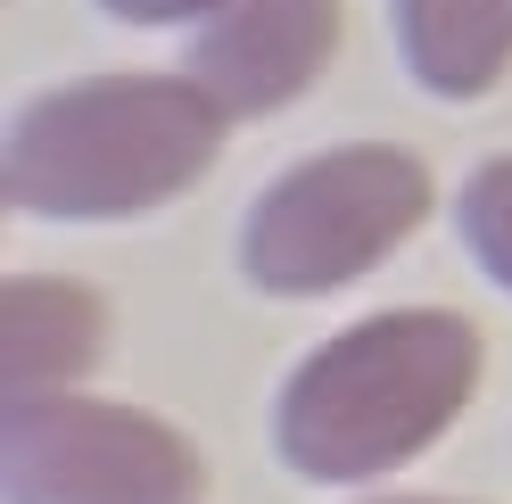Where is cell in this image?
I'll return each mask as SVG.
<instances>
[{
    "label": "cell",
    "mask_w": 512,
    "mask_h": 504,
    "mask_svg": "<svg viewBox=\"0 0 512 504\" xmlns=\"http://www.w3.org/2000/svg\"><path fill=\"white\" fill-rule=\"evenodd\" d=\"M339 50V0H223L199 17L190 83L223 116H265L331 67Z\"/></svg>",
    "instance_id": "obj_5"
},
{
    "label": "cell",
    "mask_w": 512,
    "mask_h": 504,
    "mask_svg": "<svg viewBox=\"0 0 512 504\" xmlns=\"http://www.w3.org/2000/svg\"><path fill=\"white\" fill-rule=\"evenodd\" d=\"M463 240H471V257L512 290V157H488V166L463 182Z\"/></svg>",
    "instance_id": "obj_8"
},
{
    "label": "cell",
    "mask_w": 512,
    "mask_h": 504,
    "mask_svg": "<svg viewBox=\"0 0 512 504\" xmlns=\"http://www.w3.org/2000/svg\"><path fill=\"white\" fill-rule=\"evenodd\" d=\"M372 504H446V496H372Z\"/></svg>",
    "instance_id": "obj_10"
},
{
    "label": "cell",
    "mask_w": 512,
    "mask_h": 504,
    "mask_svg": "<svg viewBox=\"0 0 512 504\" xmlns=\"http://www.w3.org/2000/svg\"><path fill=\"white\" fill-rule=\"evenodd\" d=\"M479 389V331L455 306H397L323 339L281 389L273 438L306 480H372L422 455Z\"/></svg>",
    "instance_id": "obj_2"
},
{
    "label": "cell",
    "mask_w": 512,
    "mask_h": 504,
    "mask_svg": "<svg viewBox=\"0 0 512 504\" xmlns=\"http://www.w3.org/2000/svg\"><path fill=\"white\" fill-rule=\"evenodd\" d=\"M422 215H430V166L422 157H405L389 141L323 149L256 199L248 232H240V265H248L256 290L314 298V290H339L364 265H380Z\"/></svg>",
    "instance_id": "obj_3"
},
{
    "label": "cell",
    "mask_w": 512,
    "mask_h": 504,
    "mask_svg": "<svg viewBox=\"0 0 512 504\" xmlns=\"http://www.w3.org/2000/svg\"><path fill=\"white\" fill-rule=\"evenodd\" d=\"M223 149V108L190 75H91L17 108L0 191L25 215L100 224L190 191Z\"/></svg>",
    "instance_id": "obj_1"
},
{
    "label": "cell",
    "mask_w": 512,
    "mask_h": 504,
    "mask_svg": "<svg viewBox=\"0 0 512 504\" xmlns=\"http://www.w3.org/2000/svg\"><path fill=\"white\" fill-rule=\"evenodd\" d=\"M100 348H108V306L83 281L17 273L0 290V389L9 397H58L100 364Z\"/></svg>",
    "instance_id": "obj_6"
},
{
    "label": "cell",
    "mask_w": 512,
    "mask_h": 504,
    "mask_svg": "<svg viewBox=\"0 0 512 504\" xmlns=\"http://www.w3.org/2000/svg\"><path fill=\"white\" fill-rule=\"evenodd\" d=\"M413 83L438 100H471L512 67V0H397Z\"/></svg>",
    "instance_id": "obj_7"
},
{
    "label": "cell",
    "mask_w": 512,
    "mask_h": 504,
    "mask_svg": "<svg viewBox=\"0 0 512 504\" xmlns=\"http://www.w3.org/2000/svg\"><path fill=\"white\" fill-rule=\"evenodd\" d=\"M108 17H124V25H174V17H207V9H223V0H100Z\"/></svg>",
    "instance_id": "obj_9"
},
{
    "label": "cell",
    "mask_w": 512,
    "mask_h": 504,
    "mask_svg": "<svg viewBox=\"0 0 512 504\" xmlns=\"http://www.w3.org/2000/svg\"><path fill=\"white\" fill-rule=\"evenodd\" d=\"M199 447L157 414L100 397H9L0 488L9 504H199Z\"/></svg>",
    "instance_id": "obj_4"
}]
</instances>
